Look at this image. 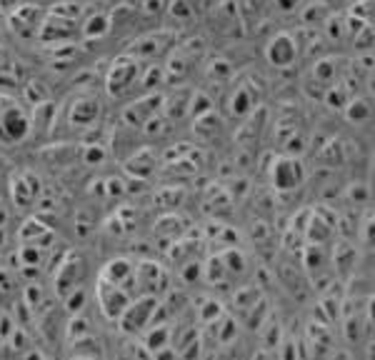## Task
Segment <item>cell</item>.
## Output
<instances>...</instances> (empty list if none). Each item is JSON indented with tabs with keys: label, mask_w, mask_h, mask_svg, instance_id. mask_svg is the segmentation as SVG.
<instances>
[{
	"label": "cell",
	"mask_w": 375,
	"mask_h": 360,
	"mask_svg": "<svg viewBox=\"0 0 375 360\" xmlns=\"http://www.w3.org/2000/svg\"><path fill=\"white\" fill-rule=\"evenodd\" d=\"M155 308H158V300H155L153 296L140 298V300H135V303H128V308L123 310L121 318H118L123 330H128V333L145 330V325H150V320H153Z\"/></svg>",
	"instance_id": "1"
},
{
	"label": "cell",
	"mask_w": 375,
	"mask_h": 360,
	"mask_svg": "<svg viewBox=\"0 0 375 360\" xmlns=\"http://www.w3.org/2000/svg\"><path fill=\"white\" fill-rule=\"evenodd\" d=\"M28 130H30V118L16 103H11L0 116V138H6L8 143H18L26 138Z\"/></svg>",
	"instance_id": "2"
},
{
	"label": "cell",
	"mask_w": 375,
	"mask_h": 360,
	"mask_svg": "<svg viewBox=\"0 0 375 360\" xmlns=\"http://www.w3.org/2000/svg\"><path fill=\"white\" fill-rule=\"evenodd\" d=\"M265 55H268V63L275 65V68H286V65H293L298 58V45L291 35L280 33V35L270 38L268 48H265Z\"/></svg>",
	"instance_id": "3"
},
{
	"label": "cell",
	"mask_w": 375,
	"mask_h": 360,
	"mask_svg": "<svg viewBox=\"0 0 375 360\" xmlns=\"http://www.w3.org/2000/svg\"><path fill=\"white\" fill-rule=\"evenodd\" d=\"M83 276H85V265H83V260H80L78 255H73L70 260H65L63 268H60V273H58V283H55V288H58V296L68 298L73 291H78Z\"/></svg>",
	"instance_id": "4"
},
{
	"label": "cell",
	"mask_w": 375,
	"mask_h": 360,
	"mask_svg": "<svg viewBox=\"0 0 375 360\" xmlns=\"http://www.w3.org/2000/svg\"><path fill=\"white\" fill-rule=\"evenodd\" d=\"M98 293H101V303H103V310L108 313V318L118 320L123 315V310L128 308V293L123 291V288L113 286V283L103 281L101 278V288H98Z\"/></svg>",
	"instance_id": "5"
},
{
	"label": "cell",
	"mask_w": 375,
	"mask_h": 360,
	"mask_svg": "<svg viewBox=\"0 0 375 360\" xmlns=\"http://www.w3.org/2000/svg\"><path fill=\"white\" fill-rule=\"evenodd\" d=\"M303 180V168L296 158H280L273 168V183L283 191H291V188L301 186Z\"/></svg>",
	"instance_id": "6"
},
{
	"label": "cell",
	"mask_w": 375,
	"mask_h": 360,
	"mask_svg": "<svg viewBox=\"0 0 375 360\" xmlns=\"http://www.w3.org/2000/svg\"><path fill=\"white\" fill-rule=\"evenodd\" d=\"M138 78V65L133 58L128 60H118L116 65H113L111 75H108V90H111L113 96H121L123 93V85H130L133 80Z\"/></svg>",
	"instance_id": "7"
},
{
	"label": "cell",
	"mask_w": 375,
	"mask_h": 360,
	"mask_svg": "<svg viewBox=\"0 0 375 360\" xmlns=\"http://www.w3.org/2000/svg\"><path fill=\"white\" fill-rule=\"evenodd\" d=\"M98 103L93 101V98H80V101H75L73 106V113H70V120L78 123V125H88V123H93V118L98 116Z\"/></svg>",
	"instance_id": "8"
},
{
	"label": "cell",
	"mask_w": 375,
	"mask_h": 360,
	"mask_svg": "<svg viewBox=\"0 0 375 360\" xmlns=\"http://www.w3.org/2000/svg\"><path fill=\"white\" fill-rule=\"evenodd\" d=\"M168 340H170L168 325H160V328H153V330H148V333L143 335V345L150 350V353H158V350H163L165 345H168Z\"/></svg>",
	"instance_id": "9"
},
{
	"label": "cell",
	"mask_w": 375,
	"mask_h": 360,
	"mask_svg": "<svg viewBox=\"0 0 375 360\" xmlns=\"http://www.w3.org/2000/svg\"><path fill=\"white\" fill-rule=\"evenodd\" d=\"M21 258H23V263H26V265H40L43 250L35 248V245H26V248H23V253H21Z\"/></svg>",
	"instance_id": "10"
},
{
	"label": "cell",
	"mask_w": 375,
	"mask_h": 360,
	"mask_svg": "<svg viewBox=\"0 0 375 360\" xmlns=\"http://www.w3.org/2000/svg\"><path fill=\"white\" fill-rule=\"evenodd\" d=\"M83 298H85V291H83V288H78V291H73L68 298H65V308H68L70 313H78L80 308L85 305V300H83Z\"/></svg>",
	"instance_id": "11"
},
{
	"label": "cell",
	"mask_w": 375,
	"mask_h": 360,
	"mask_svg": "<svg viewBox=\"0 0 375 360\" xmlns=\"http://www.w3.org/2000/svg\"><path fill=\"white\" fill-rule=\"evenodd\" d=\"M0 338H13V320L11 318H0Z\"/></svg>",
	"instance_id": "12"
},
{
	"label": "cell",
	"mask_w": 375,
	"mask_h": 360,
	"mask_svg": "<svg viewBox=\"0 0 375 360\" xmlns=\"http://www.w3.org/2000/svg\"><path fill=\"white\" fill-rule=\"evenodd\" d=\"M13 101H8V98H0V116H3V111H6L8 106H11Z\"/></svg>",
	"instance_id": "13"
},
{
	"label": "cell",
	"mask_w": 375,
	"mask_h": 360,
	"mask_svg": "<svg viewBox=\"0 0 375 360\" xmlns=\"http://www.w3.org/2000/svg\"><path fill=\"white\" fill-rule=\"evenodd\" d=\"M75 360H96V358H75Z\"/></svg>",
	"instance_id": "14"
}]
</instances>
